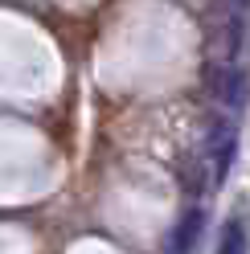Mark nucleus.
I'll use <instances>...</instances> for the list:
<instances>
[{
    "mask_svg": "<svg viewBox=\"0 0 250 254\" xmlns=\"http://www.w3.org/2000/svg\"><path fill=\"white\" fill-rule=\"evenodd\" d=\"M250 250V234H246V217L234 213L226 226H222V238H217V254H246Z\"/></svg>",
    "mask_w": 250,
    "mask_h": 254,
    "instance_id": "3",
    "label": "nucleus"
},
{
    "mask_svg": "<svg viewBox=\"0 0 250 254\" xmlns=\"http://www.w3.org/2000/svg\"><path fill=\"white\" fill-rule=\"evenodd\" d=\"M217 99L230 111H242L246 107V74L242 70H222L217 74Z\"/></svg>",
    "mask_w": 250,
    "mask_h": 254,
    "instance_id": "2",
    "label": "nucleus"
},
{
    "mask_svg": "<svg viewBox=\"0 0 250 254\" xmlns=\"http://www.w3.org/2000/svg\"><path fill=\"white\" fill-rule=\"evenodd\" d=\"M238 131H234V123L230 119H217L213 127H209V160H213V172L217 177H226V168H230V160H234V139Z\"/></svg>",
    "mask_w": 250,
    "mask_h": 254,
    "instance_id": "1",
    "label": "nucleus"
},
{
    "mask_svg": "<svg viewBox=\"0 0 250 254\" xmlns=\"http://www.w3.org/2000/svg\"><path fill=\"white\" fill-rule=\"evenodd\" d=\"M201 221H205V213H201V209L185 213V221H181V226H177V234H173V254H185V250H193V246H197Z\"/></svg>",
    "mask_w": 250,
    "mask_h": 254,
    "instance_id": "4",
    "label": "nucleus"
}]
</instances>
